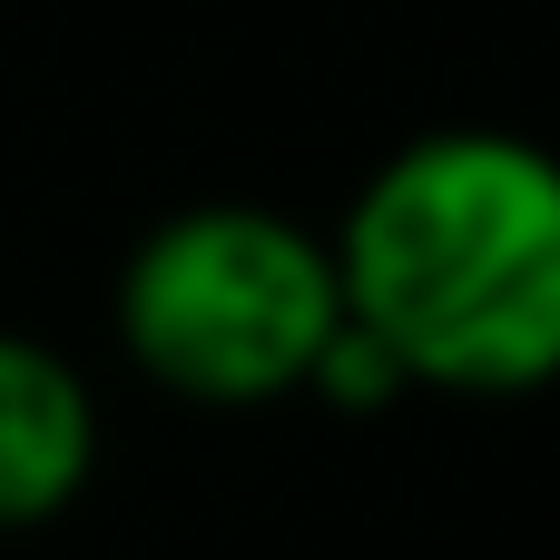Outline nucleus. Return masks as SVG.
Returning <instances> with one entry per match:
<instances>
[{"label":"nucleus","instance_id":"obj_1","mask_svg":"<svg viewBox=\"0 0 560 560\" xmlns=\"http://www.w3.org/2000/svg\"><path fill=\"white\" fill-rule=\"evenodd\" d=\"M345 315L443 404H522L560 384V148L453 118L364 167L335 217Z\"/></svg>","mask_w":560,"mask_h":560},{"label":"nucleus","instance_id":"obj_2","mask_svg":"<svg viewBox=\"0 0 560 560\" xmlns=\"http://www.w3.org/2000/svg\"><path fill=\"white\" fill-rule=\"evenodd\" d=\"M108 315H118V354L167 404L266 413L305 394L345 315V285H335L325 226L256 197H197V207H167L118 256Z\"/></svg>","mask_w":560,"mask_h":560},{"label":"nucleus","instance_id":"obj_3","mask_svg":"<svg viewBox=\"0 0 560 560\" xmlns=\"http://www.w3.org/2000/svg\"><path fill=\"white\" fill-rule=\"evenodd\" d=\"M98 394L89 374L49 345L0 325V532H39L59 512H79V492L98 482Z\"/></svg>","mask_w":560,"mask_h":560},{"label":"nucleus","instance_id":"obj_4","mask_svg":"<svg viewBox=\"0 0 560 560\" xmlns=\"http://www.w3.org/2000/svg\"><path fill=\"white\" fill-rule=\"evenodd\" d=\"M295 404H325V413H394V404H413V384H404V364L354 325V315H335V335H325V354H315V374H305V394Z\"/></svg>","mask_w":560,"mask_h":560}]
</instances>
